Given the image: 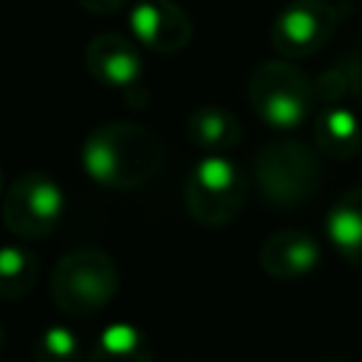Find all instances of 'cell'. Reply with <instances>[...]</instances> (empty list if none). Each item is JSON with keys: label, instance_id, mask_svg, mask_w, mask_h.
Returning <instances> with one entry per match:
<instances>
[{"label": "cell", "instance_id": "obj_7", "mask_svg": "<svg viewBox=\"0 0 362 362\" xmlns=\"http://www.w3.org/2000/svg\"><path fill=\"white\" fill-rule=\"evenodd\" d=\"M339 11L328 0H294L272 23V45L286 59L317 54L337 31Z\"/></svg>", "mask_w": 362, "mask_h": 362}, {"label": "cell", "instance_id": "obj_4", "mask_svg": "<svg viewBox=\"0 0 362 362\" xmlns=\"http://www.w3.org/2000/svg\"><path fill=\"white\" fill-rule=\"evenodd\" d=\"M255 181L266 201L294 206L308 201L320 187V161L297 139H274L255 158Z\"/></svg>", "mask_w": 362, "mask_h": 362}, {"label": "cell", "instance_id": "obj_6", "mask_svg": "<svg viewBox=\"0 0 362 362\" xmlns=\"http://www.w3.org/2000/svg\"><path fill=\"white\" fill-rule=\"evenodd\" d=\"M62 189L40 173L20 175L3 198V221L20 238H45L62 218Z\"/></svg>", "mask_w": 362, "mask_h": 362}, {"label": "cell", "instance_id": "obj_2", "mask_svg": "<svg viewBox=\"0 0 362 362\" xmlns=\"http://www.w3.org/2000/svg\"><path fill=\"white\" fill-rule=\"evenodd\" d=\"M119 288V269L102 249H74L62 255L51 272V297L71 317L102 311Z\"/></svg>", "mask_w": 362, "mask_h": 362}, {"label": "cell", "instance_id": "obj_12", "mask_svg": "<svg viewBox=\"0 0 362 362\" xmlns=\"http://www.w3.org/2000/svg\"><path fill=\"white\" fill-rule=\"evenodd\" d=\"M317 147L328 158H351L362 147V122L342 105H328L314 119Z\"/></svg>", "mask_w": 362, "mask_h": 362}, {"label": "cell", "instance_id": "obj_1", "mask_svg": "<svg viewBox=\"0 0 362 362\" xmlns=\"http://www.w3.org/2000/svg\"><path fill=\"white\" fill-rule=\"evenodd\" d=\"M161 141L136 122H113L93 130L82 147L85 173L113 189H136L161 170Z\"/></svg>", "mask_w": 362, "mask_h": 362}, {"label": "cell", "instance_id": "obj_17", "mask_svg": "<svg viewBox=\"0 0 362 362\" xmlns=\"http://www.w3.org/2000/svg\"><path fill=\"white\" fill-rule=\"evenodd\" d=\"M127 0H79L82 8H88L90 14H113L124 6Z\"/></svg>", "mask_w": 362, "mask_h": 362}, {"label": "cell", "instance_id": "obj_8", "mask_svg": "<svg viewBox=\"0 0 362 362\" xmlns=\"http://www.w3.org/2000/svg\"><path fill=\"white\" fill-rule=\"evenodd\" d=\"M130 31L144 48L175 54L187 48L192 37V23L187 11L173 0H139L130 8Z\"/></svg>", "mask_w": 362, "mask_h": 362}, {"label": "cell", "instance_id": "obj_18", "mask_svg": "<svg viewBox=\"0 0 362 362\" xmlns=\"http://www.w3.org/2000/svg\"><path fill=\"white\" fill-rule=\"evenodd\" d=\"M325 362H339V359H325Z\"/></svg>", "mask_w": 362, "mask_h": 362}, {"label": "cell", "instance_id": "obj_5", "mask_svg": "<svg viewBox=\"0 0 362 362\" xmlns=\"http://www.w3.org/2000/svg\"><path fill=\"white\" fill-rule=\"evenodd\" d=\"M249 192L246 175L223 156L212 153L201 158L184 184L187 212L201 226H226L243 209Z\"/></svg>", "mask_w": 362, "mask_h": 362}, {"label": "cell", "instance_id": "obj_10", "mask_svg": "<svg viewBox=\"0 0 362 362\" xmlns=\"http://www.w3.org/2000/svg\"><path fill=\"white\" fill-rule=\"evenodd\" d=\"M320 263V243L303 229H280L260 246V266L277 280H294L308 274Z\"/></svg>", "mask_w": 362, "mask_h": 362}, {"label": "cell", "instance_id": "obj_14", "mask_svg": "<svg viewBox=\"0 0 362 362\" xmlns=\"http://www.w3.org/2000/svg\"><path fill=\"white\" fill-rule=\"evenodd\" d=\"M187 136L204 150H232L240 141V122L223 107H198L187 119Z\"/></svg>", "mask_w": 362, "mask_h": 362}, {"label": "cell", "instance_id": "obj_9", "mask_svg": "<svg viewBox=\"0 0 362 362\" xmlns=\"http://www.w3.org/2000/svg\"><path fill=\"white\" fill-rule=\"evenodd\" d=\"M85 62L99 85H107L116 90H130L141 76V57L136 42L113 31L99 34L88 42Z\"/></svg>", "mask_w": 362, "mask_h": 362}, {"label": "cell", "instance_id": "obj_3", "mask_svg": "<svg viewBox=\"0 0 362 362\" xmlns=\"http://www.w3.org/2000/svg\"><path fill=\"white\" fill-rule=\"evenodd\" d=\"M249 105L274 130L297 127L317 99L308 76L286 59L260 62L249 76Z\"/></svg>", "mask_w": 362, "mask_h": 362}, {"label": "cell", "instance_id": "obj_13", "mask_svg": "<svg viewBox=\"0 0 362 362\" xmlns=\"http://www.w3.org/2000/svg\"><path fill=\"white\" fill-rule=\"evenodd\" d=\"M88 362H153V348L136 325L110 322L93 339Z\"/></svg>", "mask_w": 362, "mask_h": 362}, {"label": "cell", "instance_id": "obj_16", "mask_svg": "<svg viewBox=\"0 0 362 362\" xmlns=\"http://www.w3.org/2000/svg\"><path fill=\"white\" fill-rule=\"evenodd\" d=\"M34 362H82V342L65 325H51L34 345Z\"/></svg>", "mask_w": 362, "mask_h": 362}, {"label": "cell", "instance_id": "obj_11", "mask_svg": "<svg viewBox=\"0 0 362 362\" xmlns=\"http://www.w3.org/2000/svg\"><path fill=\"white\" fill-rule=\"evenodd\" d=\"M325 232L334 249L356 269H362V187L348 189L325 218Z\"/></svg>", "mask_w": 362, "mask_h": 362}, {"label": "cell", "instance_id": "obj_15", "mask_svg": "<svg viewBox=\"0 0 362 362\" xmlns=\"http://www.w3.org/2000/svg\"><path fill=\"white\" fill-rule=\"evenodd\" d=\"M40 277L37 257L23 246H3L0 252V294L3 300H20L25 297Z\"/></svg>", "mask_w": 362, "mask_h": 362}]
</instances>
